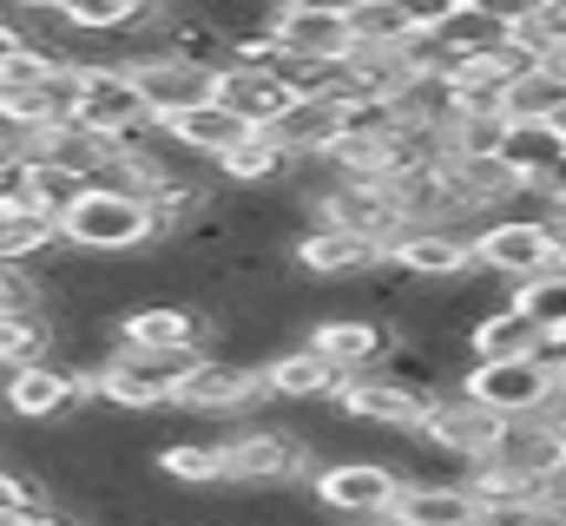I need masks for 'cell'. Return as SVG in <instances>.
<instances>
[{"label": "cell", "mask_w": 566, "mask_h": 526, "mask_svg": "<svg viewBox=\"0 0 566 526\" xmlns=\"http://www.w3.org/2000/svg\"><path fill=\"white\" fill-rule=\"evenodd\" d=\"M60 244L66 251H86V257H133V251H151L158 244V224H151V204L145 198L86 185L73 198V211L60 218Z\"/></svg>", "instance_id": "6da1fadb"}, {"label": "cell", "mask_w": 566, "mask_h": 526, "mask_svg": "<svg viewBox=\"0 0 566 526\" xmlns=\"http://www.w3.org/2000/svg\"><path fill=\"white\" fill-rule=\"evenodd\" d=\"M316 448L303 441V434H290V428H244V434H231L224 441V487H303L310 474H316Z\"/></svg>", "instance_id": "7a4b0ae2"}, {"label": "cell", "mask_w": 566, "mask_h": 526, "mask_svg": "<svg viewBox=\"0 0 566 526\" xmlns=\"http://www.w3.org/2000/svg\"><path fill=\"white\" fill-rule=\"evenodd\" d=\"M468 257L494 283H521L547 263H566V238H554L541 218H481L468 231Z\"/></svg>", "instance_id": "3957f363"}, {"label": "cell", "mask_w": 566, "mask_h": 526, "mask_svg": "<svg viewBox=\"0 0 566 526\" xmlns=\"http://www.w3.org/2000/svg\"><path fill=\"white\" fill-rule=\"evenodd\" d=\"M86 401H93V376H80L53 356L27 362V369H7V382H0V414L20 421V428H53Z\"/></svg>", "instance_id": "277c9868"}, {"label": "cell", "mask_w": 566, "mask_h": 526, "mask_svg": "<svg viewBox=\"0 0 566 526\" xmlns=\"http://www.w3.org/2000/svg\"><path fill=\"white\" fill-rule=\"evenodd\" d=\"M409 474L376 461V454H349V461H316V474L303 481V494L336 520V514H389L396 507V487Z\"/></svg>", "instance_id": "5b68a950"}, {"label": "cell", "mask_w": 566, "mask_h": 526, "mask_svg": "<svg viewBox=\"0 0 566 526\" xmlns=\"http://www.w3.org/2000/svg\"><path fill=\"white\" fill-rule=\"evenodd\" d=\"M356 428H376V434H416L422 428V414H428V401L434 394L416 389V382H396L389 369H356V376H343V389L329 394Z\"/></svg>", "instance_id": "8992f818"}, {"label": "cell", "mask_w": 566, "mask_h": 526, "mask_svg": "<svg viewBox=\"0 0 566 526\" xmlns=\"http://www.w3.org/2000/svg\"><path fill=\"white\" fill-rule=\"evenodd\" d=\"M211 336V309L205 303H178V296H145L113 309V343L119 349H205Z\"/></svg>", "instance_id": "52a82bcc"}, {"label": "cell", "mask_w": 566, "mask_h": 526, "mask_svg": "<svg viewBox=\"0 0 566 526\" xmlns=\"http://www.w3.org/2000/svg\"><path fill=\"white\" fill-rule=\"evenodd\" d=\"M119 66H126V80H133V93L151 119L178 113V106H205L218 93V66L185 60V53H126Z\"/></svg>", "instance_id": "ba28073f"}, {"label": "cell", "mask_w": 566, "mask_h": 526, "mask_svg": "<svg viewBox=\"0 0 566 526\" xmlns=\"http://www.w3.org/2000/svg\"><path fill=\"white\" fill-rule=\"evenodd\" d=\"M151 113L139 106L133 80L119 60H80V93H73V126L99 132V138H126L139 132Z\"/></svg>", "instance_id": "9c48e42d"}, {"label": "cell", "mask_w": 566, "mask_h": 526, "mask_svg": "<svg viewBox=\"0 0 566 526\" xmlns=\"http://www.w3.org/2000/svg\"><path fill=\"white\" fill-rule=\"evenodd\" d=\"M271 389H264V369L258 362H244V356H211L205 349V362L185 376V389L171 408H191V414H251V408H264Z\"/></svg>", "instance_id": "30bf717a"}, {"label": "cell", "mask_w": 566, "mask_h": 526, "mask_svg": "<svg viewBox=\"0 0 566 526\" xmlns=\"http://www.w3.org/2000/svg\"><path fill=\"white\" fill-rule=\"evenodd\" d=\"M501 421L507 414H494V408H481L474 394L461 389H441L428 401L422 428L409 434V441H422V448H441V454H454V461H481L488 448H494V434H501Z\"/></svg>", "instance_id": "8fae6325"}, {"label": "cell", "mask_w": 566, "mask_h": 526, "mask_svg": "<svg viewBox=\"0 0 566 526\" xmlns=\"http://www.w3.org/2000/svg\"><path fill=\"white\" fill-rule=\"evenodd\" d=\"M290 263L310 276V283H356L382 263V244L343 231V224H303L296 244H290Z\"/></svg>", "instance_id": "7c38bea8"}, {"label": "cell", "mask_w": 566, "mask_h": 526, "mask_svg": "<svg viewBox=\"0 0 566 526\" xmlns=\"http://www.w3.org/2000/svg\"><path fill=\"white\" fill-rule=\"evenodd\" d=\"M454 389L474 394V401L494 408V414H541V401H547V389H554V376H547L541 362H468Z\"/></svg>", "instance_id": "4fadbf2b"}, {"label": "cell", "mask_w": 566, "mask_h": 526, "mask_svg": "<svg viewBox=\"0 0 566 526\" xmlns=\"http://www.w3.org/2000/svg\"><path fill=\"white\" fill-rule=\"evenodd\" d=\"M303 343H310L323 362H336L343 376H356V369H376V362H382V349L396 343V329H382V323L363 316V309H336V316H316Z\"/></svg>", "instance_id": "5bb4252c"}, {"label": "cell", "mask_w": 566, "mask_h": 526, "mask_svg": "<svg viewBox=\"0 0 566 526\" xmlns=\"http://www.w3.org/2000/svg\"><path fill=\"white\" fill-rule=\"evenodd\" d=\"M541 349H547V329L534 316H521L507 296L468 323V362H534Z\"/></svg>", "instance_id": "9a60e30c"}, {"label": "cell", "mask_w": 566, "mask_h": 526, "mask_svg": "<svg viewBox=\"0 0 566 526\" xmlns=\"http://www.w3.org/2000/svg\"><path fill=\"white\" fill-rule=\"evenodd\" d=\"M382 257L396 270H409L416 283H448V276H468L474 257H468V231H448V224H409Z\"/></svg>", "instance_id": "2e32d148"}, {"label": "cell", "mask_w": 566, "mask_h": 526, "mask_svg": "<svg viewBox=\"0 0 566 526\" xmlns=\"http://www.w3.org/2000/svg\"><path fill=\"white\" fill-rule=\"evenodd\" d=\"M151 126H158V138H165L171 151H185V158H205V165H211V158H224V151H231V145L251 132L244 119H231L218 99H205V106H178V113H158Z\"/></svg>", "instance_id": "e0dca14e"}, {"label": "cell", "mask_w": 566, "mask_h": 526, "mask_svg": "<svg viewBox=\"0 0 566 526\" xmlns=\"http://www.w3.org/2000/svg\"><path fill=\"white\" fill-rule=\"evenodd\" d=\"M271 46L296 53V60H343L349 53V20L323 13V7H290L283 0L277 13H271Z\"/></svg>", "instance_id": "ac0fdd59"}, {"label": "cell", "mask_w": 566, "mask_h": 526, "mask_svg": "<svg viewBox=\"0 0 566 526\" xmlns=\"http://www.w3.org/2000/svg\"><path fill=\"white\" fill-rule=\"evenodd\" d=\"M231 119H244L251 132H271L277 126V113L290 106V93H283V80L271 66H218V93H211Z\"/></svg>", "instance_id": "d6986e66"}, {"label": "cell", "mask_w": 566, "mask_h": 526, "mask_svg": "<svg viewBox=\"0 0 566 526\" xmlns=\"http://www.w3.org/2000/svg\"><path fill=\"white\" fill-rule=\"evenodd\" d=\"M258 369H264L271 401H329V394L343 389V369H336V362H323L310 343H296V349H271Z\"/></svg>", "instance_id": "ffe728a7"}, {"label": "cell", "mask_w": 566, "mask_h": 526, "mask_svg": "<svg viewBox=\"0 0 566 526\" xmlns=\"http://www.w3.org/2000/svg\"><path fill=\"white\" fill-rule=\"evenodd\" d=\"M211 178H218V185H238V191L290 185V178H296V151H283L271 132H244L224 158H211Z\"/></svg>", "instance_id": "44dd1931"}, {"label": "cell", "mask_w": 566, "mask_h": 526, "mask_svg": "<svg viewBox=\"0 0 566 526\" xmlns=\"http://www.w3.org/2000/svg\"><path fill=\"white\" fill-rule=\"evenodd\" d=\"M389 514L402 526H481V501L461 481H402Z\"/></svg>", "instance_id": "7402d4cb"}, {"label": "cell", "mask_w": 566, "mask_h": 526, "mask_svg": "<svg viewBox=\"0 0 566 526\" xmlns=\"http://www.w3.org/2000/svg\"><path fill=\"white\" fill-rule=\"evenodd\" d=\"M336 119H343V93L329 86V93L290 99V106L277 113V126H271V138H277L283 151H296V158H316V151L336 138Z\"/></svg>", "instance_id": "603a6c76"}, {"label": "cell", "mask_w": 566, "mask_h": 526, "mask_svg": "<svg viewBox=\"0 0 566 526\" xmlns=\"http://www.w3.org/2000/svg\"><path fill=\"white\" fill-rule=\"evenodd\" d=\"M560 151H566V138L547 126V119H507V126H501V145H494V158H501L521 185H534Z\"/></svg>", "instance_id": "cb8c5ba5"}, {"label": "cell", "mask_w": 566, "mask_h": 526, "mask_svg": "<svg viewBox=\"0 0 566 526\" xmlns=\"http://www.w3.org/2000/svg\"><path fill=\"white\" fill-rule=\"evenodd\" d=\"M80 191H86L80 171H66V165H53V158H20V204H27V211H40V218L60 224Z\"/></svg>", "instance_id": "d4e9b609"}, {"label": "cell", "mask_w": 566, "mask_h": 526, "mask_svg": "<svg viewBox=\"0 0 566 526\" xmlns=\"http://www.w3.org/2000/svg\"><path fill=\"white\" fill-rule=\"evenodd\" d=\"M151 474L171 487H224V441H165Z\"/></svg>", "instance_id": "484cf974"}, {"label": "cell", "mask_w": 566, "mask_h": 526, "mask_svg": "<svg viewBox=\"0 0 566 526\" xmlns=\"http://www.w3.org/2000/svg\"><path fill=\"white\" fill-rule=\"evenodd\" d=\"M60 251V224L27 211V204H0V263H40Z\"/></svg>", "instance_id": "4316f807"}, {"label": "cell", "mask_w": 566, "mask_h": 526, "mask_svg": "<svg viewBox=\"0 0 566 526\" xmlns=\"http://www.w3.org/2000/svg\"><path fill=\"white\" fill-rule=\"evenodd\" d=\"M46 356H53L46 309H7L0 316V376L7 369H27V362H46Z\"/></svg>", "instance_id": "83f0119b"}, {"label": "cell", "mask_w": 566, "mask_h": 526, "mask_svg": "<svg viewBox=\"0 0 566 526\" xmlns=\"http://www.w3.org/2000/svg\"><path fill=\"white\" fill-rule=\"evenodd\" d=\"M566 99V80L541 60V66H527V73H514L507 86H501V113L507 119H554V106Z\"/></svg>", "instance_id": "f1b7e54d"}, {"label": "cell", "mask_w": 566, "mask_h": 526, "mask_svg": "<svg viewBox=\"0 0 566 526\" xmlns=\"http://www.w3.org/2000/svg\"><path fill=\"white\" fill-rule=\"evenodd\" d=\"M507 303L521 309V316H534L547 336L566 323V263H547V270H534V276H521V283H507Z\"/></svg>", "instance_id": "f546056e"}, {"label": "cell", "mask_w": 566, "mask_h": 526, "mask_svg": "<svg viewBox=\"0 0 566 526\" xmlns=\"http://www.w3.org/2000/svg\"><path fill=\"white\" fill-rule=\"evenodd\" d=\"M151 7H158V0H60L66 27H73V33H93V40H106V33H133Z\"/></svg>", "instance_id": "4dcf8cb0"}, {"label": "cell", "mask_w": 566, "mask_h": 526, "mask_svg": "<svg viewBox=\"0 0 566 526\" xmlns=\"http://www.w3.org/2000/svg\"><path fill=\"white\" fill-rule=\"evenodd\" d=\"M501 113H468V106H454L448 119H441V158H488L494 145H501Z\"/></svg>", "instance_id": "1f68e13d"}, {"label": "cell", "mask_w": 566, "mask_h": 526, "mask_svg": "<svg viewBox=\"0 0 566 526\" xmlns=\"http://www.w3.org/2000/svg\"><path fill=\"white\" fill-rule=\"evenodd\" d=\"M474 501H481V514L488 507H527L534 501V474H514V467H501V461H468V481H461Z\"/></svg>", "instance_id": "d6a6232c"}, {"label": "cell", "mask_w": 566, "mask_h": 526, "mask_svg": "<svg viewBox=\"0 0 566 526\" xmlns=\"http://www.w3.org/2000/svg\"><path fill=\"white\" fill-rule=\"evenodd\" d=\"M343 20H349V46H402L416 33L396 0H356Z\"/></svg>", "instance_id": "836d02e7"}, {"label": "cell", "mask_w": 566, "mask_h": 526, "mask_svg": "<svg viewBox=\"0 0 566 526\" xmlns=\"http://www.w3.org/2000/svg\"><path fill=\"white\" fill-rule=\"evenodd\" d=\"M468 7H481V13H488L494 27H521V20H534V13H541L547 0H468Z\"/></svg>", "instance_id": "e575fe53"}, {"label": "cell", "mask_w": 566, "mask_h": 526, "mask_svg": "<svg viewBox=\"0 0 566 526\" xmlns=\"http://www.w3.org/2000/svg\"><path fill=\"white\" fill-rule=\"evenodd\" d=\"M20 501H46V487L33 474H20V467L0 461V507H20Z\"/></svg>", "instance_id": "d590c367"}, {"label": "cell", "mask_w": 566, "mask_h": 526, "mask_svg": "<svg viewBox=\"0 0 566 526\" xmlns=\"http://www.w3.org/2000/svg\"><path fill=\"white\" fill-rule=\"evenodd\" d=\"M396 7H402V20H409L416 33H434V27L454 13V0H396Z\"/></svg>", "instance_id": "8d00e7d4"}, {"label": "cell", "mask_w": 566, "mask_h": 526, "mask_svg": "<svg viewBox=\"0 0 566 526\" xmlns=\"http://www.w3.org/2000/svg\"><path fill=\"white\" fill-rule=\"evenodd\" d=\"M0 204H20V158L0 145Z\"/></svg>", "instance_id": "74e56055"}, {"label": "cell", "mask_w": 566, "mask_h": 526, "mask_svg": "<svg viewBox=\"0 0 566 526\" xmlns=\"http://www.w3.org/2000/svg\"><path fill=\"white\" fill-rule=\"evenodd\" d=\"M336 526H402L396 514H336Z\"/></svg>", "instance_id": "f35d334b"}, {"label": "cell", "mask_w": 566, "mask_h": 526, "mask_svg": "<svg viewBox=\"0 0 566 526\" xmlns=\"http://www.w3.org/2000/svg\"><path fill=\"white\" fill-rule=\"evenodd\" d=\"M290 7H323V13H349L356 0H290Z\"/></svg>", "instance_id": "ab89813d"}, {"label": "cell", "mask_w": 566, "mask_h": 526, "mask_svg": "<svg viewBox=\"0 0 566 526\" xmlns=\"http://www.w3.org/2000/svg\"><path fill=\"white\" fill-rule=\"evenodd\" d=\"M13 13H40V7H60V0H7Z\"/></svg>", "instance_id": "60d3db41"}, {"label": "cell", "mask_w": 566, "mask_h": 526, "mask_svg": "<svg viewBox=\"0 0 566 526\" xmlns=\"http://www.w3.org/2000/svg\"><path fill=\"white\" fill-rule=\"evenodd\" d=\"M547 126H554V132H560V138H566V99H560V106H554V119H547Z\"/></svg>", "instance_id": "b9f144b4"}, {"label": "cell", "mask_w": 566, "mask_h": 526, "mask_svg": "<svg viewBox=\"0 0 566 526\" xmlns=\"http://www.w3.org/2000/svg\"><path fill=\"white\" fill-rule=\"evenodd\" d=\"M547 428H554V434H560V448H566V408H560V414H554V421H547Z\"/></svg>", "instance_id": "7bdbcfd3"}, {"label": "cell", "mask_w": 566, "mask_h": 526, "mask_svg": "<svg viewBox=\"0 0 566 526\" xmlns=\"http://www.w3.org/2000/svg\"><path fill=\"white\" fill-rule=\"evenodd\" d=\"M547 66H554V73H560V80H566V46H560V53H554V60H547Z\"/></svg>", "instance_id": "ee69618b"}, {"label": "cell", "mask_w": 566, "mask_h": 526, "mask_svg": "<svg viewBox=\"0 0 566 526\" xmlns=\"http://www.w3.org/2000/svg\"><path fill=\"white\" fill-rule=\"evenodd\" d=\"M554 343H560V349H566V323H560V329H554Z\"/></svg>", "instance_id": "f6af8a7d"}, {"label": "cell", "mask_w": 566, "mask_h": 526, "mask_svg": "<svg viewBox=\"0 0 566 526\" xmlns=\"http://www.w3.org/2000/svg\"><path fill=\"white\" fill-rule=\"evenodd\" d=\"M454 7H468V0H454Z\"/></svg>", "instance_id": "bcb514c9"}]
</instances>
